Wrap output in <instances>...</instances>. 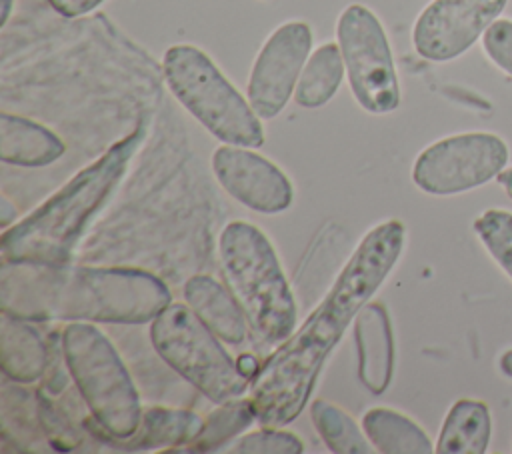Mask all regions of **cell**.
Instances as JSON below:
<instances>
[{
	"label": "cell",
	"instance_id": "obj_28",
	"mask_svg": "<svg viewBox=\"0 0 512 454\" xmlns=\"http://www.w3.org/2000/svg\"><path fill=\"white\" fill-rule=\"evenodd\" d=\"M0 224H2V228L6 230V228H10V224L16 220V208L12 206V202L6 198V196H2L0 198Z\"/></svg>",
	"mask_w": 512,
	"mask_h": 454
},
{
	"label": "cell",
	"instance_id": "obj_30",
	"mask_svg": "<svg viewBox=\"0 0 512 454\" xmlns=\"http://www.w3.org/2000/svg\"><path fill=\"white\" fill-rule=\"evenodd\" d=\"M500 370H502V374H506L508 378H512V350H508V352H504L502 356H500Z\"/></svg>",
	"mask_w": 512,
	"mask_h": 454
},
{
	"label": "cell",
	"instance_id": "obj_9",
	"mask_svg": "<svg viewBox=\"0 0 512 454\" xmlns=\"http://www.w3.org/2000/svg\"><path fill=\"white\" fill-rule=\"evenodd\" d=\"M506 162L508 146L500 136L490 132L454 134L418 154L412 182L426 194H460L496 178Z\"/></svg>",
	"mask_w": 512,
	"mask_h": 454
},
{
	"label": "cell",
	"instance_id": "obj_10",
	"mask_svg": "<svg viewBox=\"0 0 512 454\" xmlns=\"http://www.w3.org/2000/svg\"><path fill=\"white\" fill-rule=\"evenodd\" d=\"M312 46V30L304 22L278 26L260 48L250 80L248 102L264 118H276L296 90Z\"/></svg>",
	"mask_w": 512,
	"mask_h": 454
},
{
	"label": "cell",
	"instance_id": "obj_12",
	"mask_svg": "<svg viewBox=\"0 0 512 454\" xmlns=\"http://www.w3.org/2000/svg\"><path fill=\"white\" fill-rule=\"evenodd\" d=\"M218 184L240 204L260 214H278L292 206L288 176L268 158L244 146L222 144L212 154Z\"/></svg>",
	"mask_w": 512,
	"mask_h": 454
},
{
	"label": "cell",
	"instance_id": "obj_11",
	"mask_svg": "<svg viewBox=\"0 0 512 454\" xmlns=\"http://www.w3.org/2000/svg\"><path fill=\"white\" fill-rule=\"evenodd\" d=\"M508 0H434L418 16L412 42L432 62L464 54L498 18Z\"/></svg>",
	"mask_w": 512,
	"mask_h": 454
},
{
	"label": "cell",
	"instance_id": "obj_21",
	"mask_svg": "<svg viewBox=\"0 0 512 454\" xmlns=\"http://www.w3.org/2000/svg\"><path fill=\"white\" fill-rule=\"evenodd\" d=\"M258 422L252 398H234L218 404L206 418L198 436L184 448L186 452H216L226 442L240 436L246 428Z\"/></svg>",
	"mask_w": 512,
	"mask_h": 454
},
{
	"label": "cell",
	"instance_id": "obj_20",
	"mask_svg": "<svg viewBox=\"0 0 512 454\" xmlns=\"http://www.w3.org/2000/svg\"><path fill=\"white\" fill-rule=\"evenodd\" d=\"M344 58L340 46L326 42L314 50L306 60L302 74L298 78L294 100L302 108H320L324 106L340 88L344 76Z\"/></svg>",
	"mask_w": 512,
	"mask_h": 454
},
{
	"label": "cell",
	"instance_id": "obj_5",
	"mask_svg": "<svg viewBox=\"0 0 512 454\" xmlns=\"http://www.w3.org/2000/svg\"><path fill=\"white\" fill-rule=\"evenodd\" d=\"M62 356L104 442L132 436L142 404L114 344L92 322H68L62 330Z\"/></svg>",
	"mask_w": 512,
	"mask_h": 454
},
{
	"label": "cell",
	"instance_id": "obj_1",
	"mask_svg": "<svg viewBox=\"0 0 512 454\" xmlns=\"http://www.w3.org/2000/svg\"><path fill=\"white\" fill-rule=\"evenodd\" d=\"M404 240L400 220L364 234L320 304L262 362L250 386L260 426L282 428L298 418L330 352L396 266Z\"/></svg>",
	"mask_w": 512,
	"mask_h": 454
},
{
	"label": "cell",
	"instance_id": "obj_19",
	"mask_svg": "<svg viewBox=\"0 0 512 454\" xmlns=\"http://www.w3.org/2000/svg\"><path fill=\"white\" fill-rule=\"evenodd\" d=\"M362 428L376 452L382 454H430L434 450L428 434L392 408H370L362 416Z\"/></svg>",
	"mask_w": 512,
	"mask_h": 454
},
{
	"label": "cell",
	"instance_id": "obj_16",
	"mask_svg": "<svg viewBox=\"0 0 512 454\" xmlns=\"http://www.w3.org/2000/svg\"><path fill=\"white\" fill-rule=\"evenodd\" d=\"M64 152V142L46 126L16 114H0L2 162L24 168H42L56 162Z\"/></svg>",
	"mask_w": 512,
	"mask_h": 454
},
{
	"label": "cell",
	"instance_id": "obj_23",
	"mask_svg": "<svg viewBox=\"0 0 512 454\" xmlns=\"http://www.w3.org/2000/svg\"><path fill=\"white\" fill-rule=\"evenodd\" d=\"M474 232L498 266L512 278V212L486 210L474 220Z\"/></svg>",
	"mask_w": 512,
	"mask_h": 454
},
{
	"label": "cell",
	"instance_id": "obj_4",
	"mask_svg": "<svg viewBox=\"0 0 512 454\" xmlns=\"http://www.w3.org/2000/svg\"><path fill=\"white\" fill-rule=\"evenodd\" d=\"M218 254L252 336L264 346L282 344L296 330V302L266 234L254 224L234 220L220 232Z\"/></svg>",
	"mask_w": 512,
	"mask_h": 454
},
{
	"label": "cell",
	"instance_id": "obj_14",
	"mask_svg": "<svg viewBox=\"0 0 512 454\" xmlns=\"http://www.w3.org/2000/svg\"><path fill=\"white\" fill-rule=\"evenodd\" d=\"M184 300L192 312L226 344H242L246 340L248 322L234 298L212 276L196 274L184 284Z\"/></svg>",
	"mask_w": 512,
	"mask_h": 454
},
{
	"label": "cell",
	"instance_id": "obj_7",
	"mask_svg": "<svg viewBox=\"0 0 512 454\" xmlns=\"http://www.w3.org/2000/svg\"><path fill=\"white\" fill-rule=\"evenodd\" d=\"M156 354L214 404L240 398L252 386L224 350L222 340L188 304L170 302L150 324Z\"/></svg>",
	"mask_w": 512,
	"mask_h": 454
},
{
	"label": "cell",
	"instance_id": "obj_26",
	"mask_svg": "<svg viewBox=\"0 0 512 454\" xmlns=\"http://www.w3.org/2000/svg\"><path fill=\"white\" fill-rule=\"evenodd\" d=\"M38 416H40V424H42V428L46 432V438L52 442L54 448L72 450L74 446H78V436L74 434L70 424L64 420L60 410H54L50 406V402L40 400Z\"/></svg>",
	"mask_w": 512,
	"mask_h": 454
},
{
	"label": "cell",
	"instance_id": "obj_24",
	"mask_svg": "<svg viewBox=\"0 0 512 454\" xmlns=\"http://www.w3.org/2000/svg\"><path fill=\"white\" fill-rule=\"evenodd\" d=\"M230 454H302V440L286 430H276L272 426H262L260 430L246 432L234 440L228 448Z\"/></svg>",
	"mask_w": 512,
	"mask_h": 454
},
{
	"label": "cell",
	"instance_id": "obj_17",
	"mask_svg": "<svg viewBox=\"0 0 512 454\" xmlns=\"http://www.w3.org/2000/svg\"><path fill=\"white\" fill-rule=\"evenodd\" d=\"M48 366V348L28 320L0 316V368L14 384L40 380Z\"/></svg>",
	"mask_w": 512,
	"mask_h": 454
},
{
	"label": "cell",
	"instance_id": "obj_8",
	"mask_svg": "<svg viewBox=\"0 0 512 454\" xmlns=\"http://www.w3.org/2000/svg\"><path fill=\"white\" fill-rule=\"evenodd\" d=\"M338 46L358 104L372 114H388L400 104V86L388 38L376 14L350 4L338 18Z\"/></svg>",
	"mask_w": 512,
	"mask_h": 454
},
{
	"label": "cell",
	"instance_id": "obj_29",
	"mask_svg": "<svg viewBox=\"0 0 512 454\" xmlns=\"http://www.w3.org/2000/svg\"><path fill=\"white\" fill-rule=\"evenodd\" d=\"M496 180H498L500 188H504V192L512 198V166L506 168V170H502V172L496 176Z\"/></svg>",
	"mask_w": 512,
	"mask_h": 454
},
{
	"label": "cell",
	"instance_id": "obj_3",
	"mask_svg": "<svg viewBox=\"0 0 512 454\" xmlns=\"http://www.w3.org/2000/svg\"><path fill=\"white\" fill-rule=\"evenodd\" d=\"M144 138L146 124L140 122L36 210L6 228L0 242L2 260L14 264H68L84 230L116 192Z\"/></svg>",
	"mask_w": 512,
	"mask_h": 454
},
{
	"label": "cell",
	"instance_id": "obj_6",
	"mask_svg": "<svg viewBox=\"0 0 512 454\" xmlns=\"http://www.w3.org/2000/svg\"><path fill=\"white\" fill-rule=\"evenodd\" d=\"M164 78L180 104L224 144L244 148L264 144L260 116L200 48L170 46L164 54Z\"/></svg>",
	"mask_w": 512,
	"mask_h": 454
},
{
	"label": "cell",
	"instance_id": "obj_31",
	"mask_svg": "<svg viewBox=\"0 0 512 454\" xmlns=\"http://www.w3.org/2000/svg\"><path fill=\"white\" fill-rule=\"evenodd\" d=\"M2 4V12H0V26H6L10 14H12V6H14V0H0Z\"/></svg>",
	"mask_w": 512,
	"mask_h": 454
},
{
	"label": "cell",
	"instance_id": "obj_2",
	"mask_svg": "<svg viewBox=\"0 0 512 454\" xmlns=\"http://www.w3.org/2000/svg\"><path fill=\"white\" fill-rule=\"evenodd\" d=\"M168 286L128 266L14 264L0 268V308L28 322L146 324L168 304Z\"/></svg>",
	"mask_w": 512,
	"mask_h": 454
},
{
	"label": "cell",
	"instance_id": "obj_18",
	"mask_svg": "<svg viewBox=\"0 0 512 454\" xmlns=\"http://www.w3.org/2000/svg\"><path fill=\"white\" fill-rule=\"evenodd\" d=\"M492 420L488 406L462 398L448 410L434 452L438 454H484L490 444Z\"/></svg>",
	"mask_w": 512,
	"mask_h": 454
},
{
	"label": "cell",
	"instance_id": "obj_27",
	"mask_svg": "<svg viewBox=\"0 0 512 454\" xmlns=\"http://www.w3.org/2000/svg\"><path fill=\"white\" fill-rule=\"evenodd\" d=\"M104 0H48V4L62 16L74 18V16H82L90 10H94L98 4H102Z\"/></svg>",
	"mask_w": 512,
	"mask_h": 454
},
{
	"label": "cell",
	"instance_id": "obj_13",
	"mask_svg": "<svg viewBox=\"0 0 512 454\" xmlns=\"http://www.w3.org/2000/svg\"><path fill=\"white\" fill-rule=\"evenodd\" d=\"M358 378L374 394H382L394 372V334L388 312L378 302H368L354 318Z\"/></svg>",
	"mask_w": 512,
	"mask_h": 454
},
{
	"label": "cell",
	"instance_id": "obj_15",
	"mask_svg": "<svg viewBox=\"0 0 512 454\" xmlns=\"http://www.w3.org/2000/svg\"><path fill=\"white\" fill-rule=\"evenodd\" d=\"M204 420L184 408L150 406L142 410L140 424L136 432L124 440H110L122 450L142 452V450H180L188 446L200 432Z\"/></svg>",
	"mask_w": 512,
	"mask_h": 454
},
{
	"label": "cell",
	"instance_id": "obj_25",
	"mask_svg": "<svg viewBox=\"0 0 512 454\" xmlns=\"http://www.w3.org/2000/svg\"><path fill=\"white\" fill-rule=\"evenodd\" d=\"M490 60L512 76V20H494L482 36Z\"/></svg>",
	"mask_w": 512,
	"mask_h": 454
},
{
	"label": "cell",
	"instance_id": "obj_22",
	"mask_svg": "<svg viewBox=\"0 0 512 454\" xmlns=\"http://www.w3.org/2000/svg\"><path fill=\"white\" fill-rule=\"evenodd\" d=\"M310 420L326 444V448L334 454H370L376 452L372 442L368 440L364 428H360L342 408L336 404L316 398L310 404Z\"/></svg>",
	"mask_w": 512,
	"mask_h": 454
}]
</instances>
